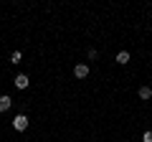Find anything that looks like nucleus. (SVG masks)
Masks as SVG:
<instances>
[{
	"label": "nucleus",
	"mask_w": 152,
	"mask_h": 142,
	"mask_svg": "<svg viewBox=\"0 0 152 142\" xmlns=\"http://www.w3.org/2000/svg\"><path fill=\"white\" fill-rule=\"evenodd\" d=\"M10 124H13V130H15V132H23V130H28V117L26 114H15Z\"/></svg>",
	"instance_id": "1"
},
{
	"label": "nucleus",
	"mask_w": 152,
	"mask_h": 142,
	"mask_svg": "<svg viewBox=\"0 0 152 142\" xmlns=\"http://www.w3.org/2000/svg\"><path fill=\"white\" fill-rule=\"evenodd\" d=\"M74 76H76V79H86V76H89V66H86V64H76V66H74Z\"/></svg>",
	"instance_id": "2"
},
{
	"label": "nucleus",
	"mask_w": 152,
	"mask_h": 142,
	"mask_svg": "<svg viewBox=\"0 0 152 142\" xmlns=\"http://www.w3.org/2000/svg\"><path fill=\"white\" fill-rule=\"evenodd\" d=\"M28 84H31V79H28L26 74H18L15 76V86L18 89H28Z\"/></svg>",
	"instance_id": "3"
},
{
	"label": "nucleus",
	"mask_w": 152,
	"mask_h": 142,
	"mask_svg": "<svg viewBox=\"0 0 152 142\" xmlns=\"http://www.w3.org/2000/svg\"><path fill=\"white\" fill-rule=\"evenodd\" d=\"M10 104H13V99L8 97V94H3V97H0V112H8V109H10Z\"/></svg>",
	"instance_id": "4"
},
{
	"label": "nucleus",
	"mask_w": 152,
	"mask_h": 142,
	"mask_svg": "<svg viewBox=\"0 0 152 142\" xmlns=\"http://www.w3.org/2000/svg\"><path fill=\"white\" fill-rule=\"evenodd\" d=\"M137 94H140V99H145V102H147V99L152 97V89L150 86H140V91H137Z\"/></svg>",
	"instance_id": "5"
},
{
	"label": "nucleus",
	"mask_w": 152,
	"mask_h": 142,
	"mask_svg": "<svg viewBox=\"0 0 152 142\" xmlns=\"http://www.w3.org/2000/svg\"><path fill=\"white\" fill-rule=\"evenodd\" d=\"M117 64H129V51H119L117 53Z\"/></svg>",
	"instance_id": "6"
},
{
	"label": "nucleus",
	"mask_w": 152,
	"mask_h": 142,
	"mask_svg": "<svg viewBox=\"0 0 152 142\" xmlns=\"http://www.w3.org/2000/svg\"><path fill=\"white\" fill-rule=\"evenodd\" d=\"M20 59H23L20 51H13V53H10V61H13V64H20Z\"/></svg>",
	"instance_id": "7"
},
{
	"label": "nucleus",
	"mask_w": 152,
	"mask_h": 142,
	"mask_svg": "<svg viewBox=\"0 0 152 142\" xmlns=\"http://www.w3.org/2000/svg\"><path fill=\"white\" fill-rule=\"evenodd\" d=\"M142 142H152V130H150V132H145V135H142Z\"/></svg>",
	"instance_id": "8"
}]
</instances>
